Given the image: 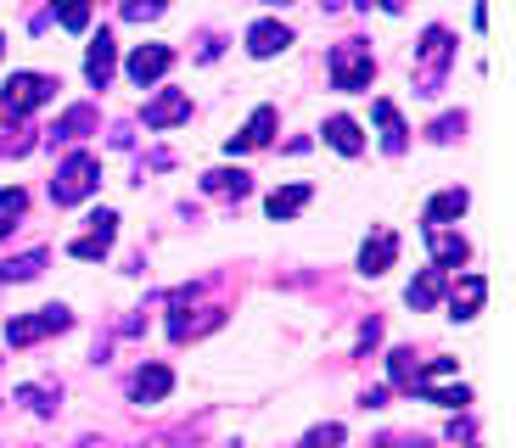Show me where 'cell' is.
Instances as JSON below:
<instances>
[{"label":"cell","mask_w":516,"mask_h":448,"mask_svg":"<svg viewBox=\"0 0 516 448\" xmlns=\"http://www.w3.org/2000/svg\"><path fill=\"white\" fill-rule=\"evenodd\" d=\"M96 180H101L96 152H73L68 163L57 168V180H51V202H57V208H73V202H85V196L96 191Z\"/></svg>","instance_id":"1"},{"label":"cell","mask_w":516,"mask_h":448,"mask_svg":"<svg viewBox=\"0 0 516 448\" xmlns=\"http://www.w3.org/2000/svg\"><path fill=\"white\" fill-rule=\"evenodd\" d=\"M376 62L371 51L359 40H343V45H331V90H343V96H359L365 84H371Z\"/></svg>","instance_id":"2"},{"label":"cell","mask_w":516,"mask_h":448,"mask_svg":"<svg viewBox=\"0 0 516 448\" xmlns=\"http://www.w3.org/2000/svg\"><path fill=\"white\" fill-rule=\"evenodd\" d=\"M455 56V40H449V28H427L421 34V51H416V84L421 96H438V84H444V62Z\"/></svg>","instance_id":"3"},{"label":"cell","mask_w":516,"mask_h":448,"mask_svg":"<svg viewBox=\"0 0 516 448\" xmlns=\"http://www.w3.org/2000/svg\"><path fill=\"white\" fill-rule=\"evenodd\" d=\"M73 314L68 308H34V314H17V320H6V348H29V342H40V336L51 331H68Z\"/></svg>","instance_id":"4"},{"label":"cell","mask_w":516,"mask_h":448,"mask_svg":"<svg viewBox=\"0 0 516 448\" xmlns=\"http://www.w3.org/2000/svg\"><path fill=\"white\" fill-rule=\"evenodd\" d=\"M51 90H57V79H45V73H12V79H6V96H0V112H6V118H23V112L45 107Z\"/></svg>","instance_id":"5"},{"label":"cell","mask_w":516,"mask_h":448,"mask_svg":"<svg viewBox=\"0 0 516 448\" xmlns=\"http://www.w3.org/2000/svg\"><path fill=\"white\" fill-rule=\"evenodd\" d=\"M90 224H96V230H85V236L68 241V252L79 258V264H90V258H107V247H113V236H118V219H113L107 208H101Z\"/></svg>","instance_id":"6"},{"label":"cell","mask_w":516,"mask_h":448,"mask_svg":"<svg viewBox=\"0 0 516 448\" xmlns=\"http://www.w3.org/2000/svg\"><path fill=\"white\" fill-rule=\"evenodd\" d=\"M393 258H399V236L387 224H376L371 236H365V247H359V269L365 275H382V269H393Z\"/></svg>","instance_id":"7"},{"label":"cell","mask_w":516,"mask_h":448,"mask_svg":"<svg viewBox=\"0 0 516 448\" xmlns=\"http://www.w3.org/2000/svg\"><path fill=\"white\" fill-rule=\"evenodd\" d=\"M186 112H191L186 90H163V96H152L141 107V124L146 129H169V124H186Z\"/></svg>","instance_id":"8"},{"label":"cell","mask_w":516,"mask_h":448,"mask_svg":"<svg viewBox=\"0 0 516 448\" xmlns=\"http://www.w3.org/2000/svg\"><path fill=\"white\" fill-rule=\"evenodd\" d=\"M169 62H174V45H141V51H129V79L146 90V84H158L169 73Z\"/></svg>","instance_id":"9"},{"label":"cell","mask_w":516,"mask_h":448,"mask_svg":"<svg viewBox=\"0 0 516 448\" xmlns=\"http://www.w3.org/2000/svg\"><path fill=\"white\" fill-rule=\"evenodd\" d=\"M169 387H174L169 364H141V370H135V381H129V398H135V404H163V398H169Z\"/></svg>","instance_id":"10"},{"label":"cell","mask_w":516,"mask_h":448,"mask_svg":"<svg viewBox=\"0 0 516 448\" xmlns=\"http://www.w3.org/2000/svg\"><path fill=\"white\" fill-rule=\"evenodd\" d=\"M421 236H427V252H432V269H455V264H466V241L460 236H449L444 224H421Z\"/></svg>","instance_id":"11"},{"label":"cell","mask_w":516,"mask_h":448,"mask_svg":"<svg viewBox=\"0 0 516 448\" xmlns=\"http://www.w3.org/2000/svg\"><path fill=\"white\" fill-rule=\"evenodd\" d=\"M483 297H488V280L477 275V269H466V275L449 286V308H455V320H472L477 308H483Z\"/></svg>","instance_id":"12"},{"label":"cell","mask_w":516,"mask_h":448,"mask_svg":"<svg viewBox=\"0 0 516 448\" xmlns=\"http://www.w3.org/2000/svg\"><path fill=\"white\" fill-rule=\"evenodd\" d=\"M309 196H315V185H281V191H270V202H264V213H270L275 224H287V219H298L303 208H309Z\"/></svg>","instance_id":"13"},{"label":"cell","mask_w":516,"mask_h":448,"mask_svg":"<svg viewBox=\"0 0 516 448\" xmlns=\"http://www.w3.org/2000/svg\"><path fill=\"white\" fill-rule=\"evenodd\" d=\"M270 135H275V107H258L253 118H247L242 135L225 140V152H253V146H270Z\"/></svg>","instance_id":"14"},{"label":"cell","mask_w":516,"mask_h":448,"mask_svg":"<svg viewBox=\"0 0 516 448\" xmlns=\"http://www.w3.org/2000/svg\"><path fill=\"white\" fill-rule=\"evenodd\" d=\"M371 118H376V129H382V152H404V135H410V129H404L399 107H393L387 96H376L371 101Z\"/></svg>","instance_id":"15"},{"label":"cell","mask_w":516,"mask_h":448,"mask_svg":"<svg viewBox=\"0 0 516 448\" xmlns=\"http://www.w3.org/2000/svg\"><path fill=\"white\" fill-rule=\"evenodd\" d=\"M85 79L96 90H107V79H113V34L107 28H96V45L85 51Z\"/></svg>","instance_id":"16"},{"label":"cell","mask_w":516,"mask_h":448,"mask_svg":"<svg viewBox=\"0 0 516 448\" xmlns=\"http://www.w3.org/2000/svg\"><path fill=\"white\" fill-rule=\"evenodd\" d=\"M287 45H292L287 23H253V28H247V51H253V56H281Z\"/></svg>","instance_id":"17"},{"label":"cell","mask_w":516,"mask_h":448,"mask_svg":"<svg viewBox=\"0 0 516 448\" xmlns=\"http://www.w3.org/2000/svg\"><path fill=\"white\" fill-rule=\"evenodd\" d=\"M326 146H331V152H343V157H359V152H365V135H359L354 118L337 112V118H326Z\"/></svg>","instance_id":"18"},{"label":"cell","mask_w":516,"mask_h":448,"mask_svg":"<svg viewBox=\"0 0 516 448\" xmlns=\"http://www.w3.org/2000/svg\"><path fill=\"white\" fill-rule=\"evenodd\" d=\"M444 286H449V275H444V269H421V275H416V286L404 292V303H410V308H432L438 297H444Z\"/></svg>","instance_id":"19"},{"label":"cell","mask_w":516,"mask_h":448,"mask_svg":"<svg viewBox=\"0 0 516 448\" xmlns=\"http://www.w3.org/2000/svg\"><path fill=\"white\" fill-rule=\"evenodd\" d=\"M466 202H472V196L460 191V185H455V191H438V196H432V202H427V224L460 219V213H466Z\"/></svg>","instance_id":"20"},{"label":"cell","mask_w":516,"mask_h":448,"mask_svg":"<svg viewBox=\"0 0 516 448\" xmlns=\"http://www.w3.org/2000/svg\"><path fill=\"white\" fill-rule=\"evenodd\" d=\"M202 185H208L214 196H230V202L247 196V174H242V168H214V174H202Z\"/></svg>","instance_id":"21"},{"label":"cell","mask_w":516,"mask_h":448,"mask_svg":"<svg viewBox=\"0 0 516 448\" xmlns=\"http://www.w3.org/2000/svg\"><path fill=\"white\" fill-rule=\"evenodd\" d=\"M45 258H51V252H23V258H6V264H0V280H34L45 269Z\"/></svg>","instance_id":"22"},{"label":"cell","mask_w":516,"mask_h":448,"mask_svg":"<svg viewBox=\"0 0 516 448\" xmlns=\"http://www.w3.org/2000/svg\"><path fill=\"white\" fill-rule=\"evenodd\" d=\"M85 129H96V107H73L62 124H51V140H79Z\"/></svg>","instance_id":"23"},{"label":"cell","mask_w":516,"mask_h":448,"mask_svg":"<svg viewBox=\"0 0 516 448\" xmlns=\"http://www.w3.org/2000/svg\"><path fill=\"white\" fill-rule=\"evenodd\" d=\"M51 6H57V23L68 34H85L90 28V0H51Z\"/></svg>","instance_id":"24"},{"label":"cell","mask_w":516,"mask_h":448,"mask_svg":"<svg viewBox=\"0 0 516 448\" xmlns=\"http://www.w3.org/2000/svg\"><path fill=\"white\" fill-rule=\"evenodd\" d=\"M23 208H29V196L17 191V185H12V191H0V236H6V230H17L12 219H17Z\"/></svg>","instance_id":"25"},{"label":"cell","mask_w":516,"mask_h":448,"mask_svg":"<svg viewBox=\"0 0 516 448\" xmlns=\"http://www.w3.org/2000/svg\"><path fill=\"white\" fill-rule=\"evenodd\" d=\"M421 398H427V404H449V409L472 404V392H466V387H427V392H421Z\"/></svg>","instance_id":"26"},{"label":"cell","mask_w":516,"mask_h":448,"mask_svg":"<svg viewBox=\"0 0 516 448\" xmlns=\"http://www.w3.org/2000/svg\"><path fill=\"white\" fill-rule=\"evenodd\" d=\"M337 443H343V426H315L303 437V448H337Z\"/></svg>","instance_id":"27"},{"label":"cell","mask_w":516,"mask_h":448,"mask_svg":"<svg viewBox=\"0 0 516 448\" xmlns=\"http://www.w3.org/2000/svg\"><path fill=\"white\" fill-rule=\"evenodd\" d=\"M163 12V0H124V17L129 23H141V17H158Z\"/></svg>","instance_id":"28"},{"label":"cell","mask_w":516,"mask_h":448,"mask_svg":"<svg viewBox=\"0 0 516 448\" xmlns=\"http://www.w3.org/2000/svg\"><path fill=\"white\" fill-rule=\"evenodd\" d=\"M17 404H29V409H51V392H40V387H17Z\"/></svg>","instance_id":"29"},{"label":"cell","mask_w":516,"mask_h":448,"mask_svg":"<svg viewBox=\"0 0 516 448\" xmlns=\"http://www.w3.org/2000/svg\"><path fill=\"white\" fill-rule=\"evenodd\" d=\"M404 6H410V0H382V12H404Z\"/></svg>","instance_id":"30"},{"label":"cell","mask_w":516,"mask_h":448,"mask_svg":"<svg viewBox=\"0 0 516 448\" xmlns=\"http://www.w3.org/2000/svg\"><path fill=\"white\" fill-rule=\"evenodd\" d=\"M0 56H6V34H0Z\"/></svg>","instance_id":"31"},{"label":"cell","mask_w":516,"mask_h":448,"mask_svg":"<svg viewBox=\"0 0 516 448\" xmlns=\"http://www.w3.org/2000/svg\"><path fill=\"white\" fill-rule=\"evenodd\" d=\"M466 448H483V443H466Z\"/></svg>","instance_id":"32"}]
</instances>
